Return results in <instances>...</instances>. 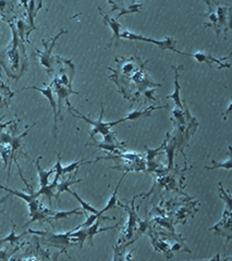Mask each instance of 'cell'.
I'll use <instances>...</instances> for the list:
<instances>
[{
    "instance_id": "ba28073f",
    "label": "cell",
    "mask_w": 232,
    "mask_h": 261,
    "mask_svg": "<svg viewBox=\"0 0 232 261\" xmlns=\"http://www.w3.org/2000/svg\"><path fill=\"white\" fill-rule=\"evenodd\" d=\"M214 5L218 18V29L220 33L223 30V34L227 35L228 31L231 29V8L223 3L214 2Z\"/></svg>"
},
{
    "instance_id": "4fadbf2b",
    "label": "cell",
    "mask_w": 232,
    "mask_h": 261,
    "mask_svg": "<svg viewBox=\"0 0 232 261\" xmlns=\"http://www.w3.org/2000/svg\"><path fill=\"white\" fill-rule=\"evenodd\" d=\"M20 5H22L25 7V10H26V19H28V22H26V24H28L29 26V30H30V33L32 31L36 30L35 28V17H36V13L38 12V10L42 8L43 6V3H35V2H21L20 3Z\"/></svg>"
},
{
    "instance_id": "9c48e42d",
    "label": "cell",
    "mask_w": 232,
    "mask_h": 261,
    "mask_svg": "<svg viewBox=\"0 0 232 261\" xmlns=\"http://www.w3.org/2000/svg\"><path fill=\"white\" fill-rule=\"evenodd\" d=\"M108 4L112 6L110 13L116 10H120L117 18H121L124 15H131V13H137L142 11L143 3L140 2H120L116 3L112 0H108Z\"/></svg>"
},
{
    "instance_id": "e0dca14e",
    "label": "cell",
    "mask_w": 232,
    "mask_h": 261,
    "mask_svg": "<svg viewBox=\"0 0 232 261\" xmlns=\"http://www.w3.org/2000/svg\"><path fill=\"white\" fill-rule=\"evenodd\" d=\"M172 69H175V91L172 94L168 95L167 98H171L172 100L175 101L176 106L178 109H181L183 110L184 106L181 101V97H180V85H179V71H181L183 69L182 65L180 67H175V65H172Z\"/></svg>"
},
{
    "instance_id": "603a6c76",
    "label": "cell",
    "mask_w": 232,
    "mask_h": 261,
    "mask_svg": "<svg viewBox=\"0 0 232 261\" xmlns=\"http://www.w3.org/2000/svg\"><path fill=\"white\" fill-rule=\"evenodd\" d=\"M104 219V220H115V218H109V217H104L103 214H92L91 215H86V221L84 223L80 224L79 226H76L75 228H88L90 227L97 219Z\"/></svg>"
},
{
    "instance_id": "7402d4cb",
    "label": "cell",
    "mask_w": 232,
    "mask_h": 261,
    "mask_svg": "<svg viewBox=\"0 0 232 261\" xmlns=\"http://www.w3.org/2000/svg\"><path fill=\"white\" fill-rule=\"evenodd\" d=\"M67 192L68 193H70L72 196H73V197H75V199L80 202V205H81V209L83 210V213L84 214H86L88 215V212H90V213H92V214H101L99 213V211L97 210L96 208H94V207H92L90 204H88V202L86 201H84L81 197H80V196L75 193V192H73V191H71L70 188H68L67 189Z\"/></svg>"
},
{
    "instance_id": "7a4b0ae2",
    "label": "cell",
    "mask_w": 232,
    "mask_h": 261,
    "mask_svg": "<svg viewBox=\"0 0 232 261\" xmlns=\"http://www.w3.org/2000/svg\"><path fill=\"white\" fill-rule=\"evenodd\" d=\"M143 195H145V194L143 193V194L134 196V197L132 198V200H131L130 206L129 205H124L120 201L117 202V205L124 208V210L127 211L128 214H129V219L127 221V224H125V226L122 228V231H121V237L118 239V243H117L118 245H122V244L128 243V241H131L132 237L134 236V233L137 230V220H138V218H140L137 215V212L135 210L134 200L137 197H140V196H143Z\"/></svg>"
},
{
    "instance_id": "484cf974",
    "label": "cell",
    "mask_w": 232,
    "mask_h": 261,
    "mask_svg": "<svg viewBox=\"0 0 232 261\" xmlns=\"http://www.w3.org/2000/svg\"><path fill=\"white\" fill-rule=\"evenodd\" d=\"M231 106H232V101L229 102V107H228V109L226 110V112H224V114H223V120H227V116L229 115L230 111H231Z\"/></svg>"
},
{
    "instance_id": "4316f807",
    "label": "cell",
    "mask_w": 232,
    "mask_h": 261,
    "mask_svg": "<svg viewBox=\"0 0 232 261\" xmlns=\"http://www.w3.org/2000/svg\"><path fill=\"white\" fill-rule=\"evenodd\" d=\"M9 198V196H6V197H4V198H2V199H0V204H3V202H5L6 201V199H8ZM0 212H2V213H4V214H6L4 211H2V210H0Z\"/></svg>"
},
{
    "instance_id": "8fae6325",
    "label": "cell",
    "mask_w": 232,
    "mask_h": 261,
    "mask_svg": "<svg viewBox=\"0 0 232 261\" xmlns=\"http://www.w3.org/2000/svg\"><path fill=\"white\" fill-rule=\"evenodd\" d=\"M97 9H98L99 13H101V15H102V17L104 18L105 23L109 26V28L112 30V32H114V36H112V38L110 39V43H109V45H108V47H111V45H112V43H114V42L116 43V44H115L116 47H118V46H119V41H120L121 30H122L121 24L119 23L115 18H111V17H109V16L107 15V13H105V12L102 10V8H99V7H98Z\"/></svg>"
},
{
    "instance_id": "44dd1931",
    "label": "cell",
    "mask_w": 232,
    "mask_h": 261,
    "mask_svg": "<svg viewBox=\"0 0 232 261\" xmlns=\"http://www.w3.org/2000/svg\"><path fill=\"white\" fill-rule=\"evenodd\" d=\"M125 175H127V173H123V174H122L121 179H120V181H119V183H118V185H117L116 189H115V191H114V193H112L111 197L108 199L107 205H106V206H105V208H104V209H102L101 211H99V213H101V214H104L106 211L110 210V209H115V208H116V206H117V202H118L117 194H118L119 188H120V185H121V183H122V181H123V179H124V176H125Z\"/></svg>"
},
{
    "instance_id": "ac0fdd59",
    "label": "cell",
    "mask_w": 232,
    "mask_h": 261,
    "mask_svg": "<svg viewBox=\"0 0 232 261\" xmlns=\"http://www.w3.org/2000/svg\"><path fill=\"white\" fill-rule=\"evenodd\" d=\"M88 239V230L86 228H73L69 235V240L71 245H79L83 247L84 241Z\"/></svg>"
},
{
    "instance_id": "7c38bea8",
    "label": "cell",
    "mask_w": 232,
    "mask_h": 261,
    "mask_svg": "<svg viewBox=\"0 0 232 261\" xmlns=\"http://www.w3.org/2000/svg\"><path fill=\"white\" fill-rule=\"evenodd\" d=\"M25 89H35V90H38L39 93H42L43 96L45 98H47L50 106L52 108V110H54V119H55V122H54V133H55V136H57V123H58V114H57V103H56V100H55V96H54V91H52V87L51 85H49V86H47L46 88H39V87H36V86H32V87H25V88H22L21 90H25ZM20 90V91H21Z\"/></svg>"
},
{
    "instance_id": "5bb4252c",
    "label": "cell",
    "mask_w": 232,
    "mask_h": 261,
    "mask_svg": "<svg viewBox=\"0 0 232 261\" xmlns=\"http://www.w3.org/2000/svg\"><path fill=\"white\" fill-rule=\"evenodd\" d=\"M163 108H168V106H150V107H148L146 109H143V110H134V111H132V112L128 113L127 115L122 117V119H120L119 121H120V123H122V122H125V121L140 120L144 116H150V114H151V112H153V111L158 110V109H163Z\"/></svg>"
},
{
    "instance_id": "ffe728a7",
    "label": "cell",
    "mask_w": 232,
    "mask_h": 261,
    "mask_svg": "<svg viewBox=\"0 0 232 261\" xmlns=\"http://www.w3.org/2000/svg\"><path fill=\"white\" fill-rule=\"evenodd\" d=\"M101 220H104V219H97L94 223H93L90 227L86 228L88 230V239H89V243L91 246H93V238H94V236L96 234L98 233H102V232H105V231H109V230H114V228H116L117 226H119L118 224L117 225H114V226H109V227H99V224H101Z\"/></svg>"
},
{
    "instance_id": "6da1fadb",
    "label": "cell",
    "mask_w": 232,
    "mask_h": 261,
    "mask_svg": "<svg viewBox=\"0 0 232 261\" xmlns=\"http://www.w3.org/2000/svg\"><path fill=\"white\" fill-rule=\"evenodd\" d=\"M8 24L12 31V41L8 47L0 52V64L8 77L18 81L28 70L29 60L25 54L24 43L18 35L15 22L11 21Z\"/></svg>"
},
{
    "instance_id": "3957f363",
    "label": "cell",
    "mask_w": 232,
    "mask_h": 261,
    "mask_svg": "<svg viewBox=\"0 0 232 261\" xmlns=\"http://www.w3.org/2000/svg\"><path fill=\"white\" fill-rule=\"evenodd\" d=\"M65 33H67V31L62 30L54 37H51L49 39H43L42 44L44 46V51H39L38 49H35L36 56L39 59V63L47 70V73L49 75L52 73V72H55V65H56V59H57V57L52 55V49H54L58 38L61 35L65 34Z\"/></svg>"
},
{
    "instance_id": "2e32d148",
    "label": "cell",
    "mask_w": 232,
    "mask_h": 261,
    "mask_svg": "<svg viewBox=\"0 0 232 261\" xmlns=\"http://www.w3.org/2000/svg\"><path fill=\"white\" fill-rule=\"evenodd\" d=\"M208 6V11L206 13H203L204 17L207 18V22H205V26H211L216 32L217 37L220 36L219 29H218V18L217 13L215 10V5L214 2H205Z\"/></svg>"
},
{
    "instance_id": "9a60e30c",
    "label": "cell",
    "mask_w": 232,
    "mask_h": 261,
    "mask_svg": "<svg viewBox=\"0 0 232 261\" xmlns=\"http://www.w3.org/2000/svg\"><path fill=\"white\" fill-rule=\"evenodd\" d=\"M76 173H78V170L75 172L71 173L68 179H62L61 181L58 182V184H57L56 189H55V197L58 200L59 205H60V200H59V196H60V194L63 193V192H67V189L70 188L71 185H73V184H75V183H80V182L83 181V180H76L75 179Z\"/></svg>"
},
{
    "instance_id": "f1b7e54d",
    "label": "cell",
    "mask_w": 232,
    "mask_h": 261,
    "mask_svg": "<svg viewBox=\"0 0 232 261\" xmlns=\"http://www.w3.org/2000/svg\"><path fill=\"white\" fill-rule=\"evenodd\" d=\"M61 252H58V253H56L55 256H54V261H57V259H58V257H59V254H60Z\"/></svg>"
},
{
    "instance_id": "8992f818",
    "label": "cell",
    "mask_w": 232,
    "mask_h": 261,
    "mask_svg": "<svg viewBox=\"0 0 232 261\" xmlns=\"http://www.w3.org/2000/svg\"><path fill=\"white\" fill-rule=\"evenodd\" d=\"M231 224H232V206L226 205V209H224L221 220L218 222L216 225L210 227V231H214L215 234L226 237L227 243H229L232 238Z\"/></svg>"
},
{
    "instance_id": "52a82bcc",
    "label": "cell",
    "mask_w": 232,
    "mask_h": 261,
    "mask_svg": "<svg viewBox=\"0 0 232 261\" xmlns=\"http://www.w3.org/2000/svg\"><path fill=\"white\" fill-rule=\"evenodd\" d=\"M32 234H38L41 235L43 237V241L47 245H51L55 247H59L62 248L63 250H65V248L72 246L70 240H69V235L71 233V231L63 233V234H54V233H49V232H39V231H29Z\"/></svg>"
},
{
    "instance_id": "83f0119b",
    "label": "cell",
    "mask_w": 232,
    "mask_h": 261,
    "mask_svg": "<svg viewBox=\"0 0 232 261\" xmlns=\"http://www.w3.org/2000/svg\"><path fill=\"white\" fill-rule=\"evenodd\" d=\"M24 261H38L35 257H30V258H28V259H25Z\"/></svg>"
},
{
    "instance_id": "d6986e66",
    "label": "cell",
    "mask_w": 232,
    "mask_h": 261,
    "mask_svg": "<svg viewBox=\"0 0 232 261\" xmlns=\"http://www.w3.org/2000/svg\"><path fill=\"white\" fill-rule=\"evenodd\" d=\"M16 93L10 90V88L2 80V73H0V108L9 107L10 101Z\"/></svg>"
},
{
    "instance_id": "30bf717a",
    "label": "cell",
    "mask_w": 232,
    "mask_h": 261,
    "mask_svg": "<svg viewBox=\"0 0 232 261\" xmlns=\"http://www.w3.org/2000/svg\"><path fill=\"white\" fill-rule=\"evenodd\" d=\"M177 54H180V55H184V56H189V57H192V58H194L195 60L197 61V62H200V63H202V62H206L210 68H213V63L215 62V63H218L219 64V67H218V70L219 69H230V67L231 65L229 64V63H224L223 61L226 60V59H228L229 58V56L228 57H226V58H222V59H216V58H214L213 56L211 55H208V54H205V52H203V51H197V52H195V54H187V52H182V51H176Z\"/></svg>"
},
{
    "instance_id": "5b68a950",
    "label": "cell",
    "mask_w": 232,
    "mask_h": 261,
    "mask_svg": "<svg viewBox=\"0 0 232 261\" xmlns=\"http://www.w3.org/2000/svg\"><path fill=\"white\" fill-rule=\"evenodd\" d=\"M120 38H124V39H130V41H141V42H147V43H151L155 44L156 46H158L159 49L161 50H166L169 49L172 51H177L176 50V45H177V41L174 37H165L164 41H155V39H150L147 37H144L143 35H138V34H134L130 31L123 30L121 32Z\"/></svg>"
},
{
    "instance_id": "cb8c5ba5",
    "label": "cell",
    "mask_w": 232,
    "mask_h": 261,
    "mask_svg": "<svg viewBox=\"0 0 232 261\" xmlns=\"http://www.w3.org/2000/svg\"><path fill=\"white\" fill-rule=\"evenodd\" d=\"M231 146H229V153H228V160L226 162H217L215 160H213V167H205V169L207 170H214V169H227V170H230L231 167H232V162H231Z\"/></svg>"
},
{
    "instance_id": "277c9868",
    "label": "cell",
    "mask_w": 232,
    "mask_h": 261,
    "mask_svg": "<svg viewBox=\"0 0 232 261\" xmlns=\"http://www.w3.org/2000/svg\"><path fill=\"white\" fill-rule=\"evenodd\" d=\"M68 109L70 112H72V115H74L75 117H79V119H82L84 120L86 123L91 124V125L93 126L92 128V132L90 134V139L91 141H93V139H94V136L96 134H101L103 136H106L111 133V127H114L115 125H117V124L120 123V121H115V122H104L103 121V116H104V106L102 103V112H101V115H99V119L96 120V121H93L91 119H89L88 116H85L83 114H81L79 112L78 110H75L74 108H72L71 104H69L68 106Z\"/></svg>"
},
{
    "instance_id": "d4e9b609",
    "label": "cell",
    "mask_w": 232,
    "mask_h": 261,
    "mask_svg": "<svg viewBox=\"0 0 232 261\" xmlns=\"http://www.w3.org/2000/svg\"><path fill=\"white\" fill-rule=\"evenodd\" d=\"M4 117L5 116H2L0 117V134L3 133V129L5 128V127H7L8 125H11V124L13 123V121H9V122H6V123H3V120H4Z\"/></svg>"
}]
</instances>
